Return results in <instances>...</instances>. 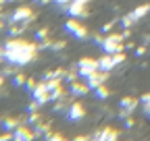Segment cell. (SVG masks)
<instances>
[{
    "instance_id": "cell-4",
    "label": "cell",
    "mask_w": 150,
    "mask_h": 141,
    "mask_svg": "<svg viewBox=\"0 0 150 141\" xmlns=\"http://www.w3.org/2000/svg\"><path fill=\"white\" fill-rule=\"evenodd\" d=\"M48 141H65V139H63V137H59V135H54V137H50Z\"/></svg>"
},
{
    "instance_id": "cell-5",
    "label": "cell",
    "mask_w": 150,
    "mask_h": 141,
    "mask_svg": "<svg viewBox=\"0 0 150 141\" xmlns=\"http://www.w3.org/2000/svg\"><path fill=\"white\" fill-rule=\"evenodd\" d=\"M146 114H148V116H150V106H148V108H146Z\"/></svg>"
},
{
    "instance_id": "cell-2",
    "label": "cell",
    "mask_w": 150,
    "mask_h": 141,
    "mask_svg": "<svg viewBox=\"0 0 150 141\" xmlns=\"http://www.w3.org/2000/svg\"><path fill=\"white\" fill-rule=\"evenodd\" d=\"M83 116V110H81V106H71V110H69V118L71 120H77V118H81Z\"/></svg>"
},
{
    "instance_id": "cell-3",
    "label": "cell",
    "mask_w": 150,
    "mask_h": 141,
    "mask_svg": "<svg viewBox=\"0 0 150 141\" xmlns=\"http://www.w3.org/2000/svg\"><path fill=\"white\" fill-rule=\"evenodd\" d=\"M123 106H125L127 110H131V108L136 106V102H134V100H123Z\"/></svg>"
},
{
    "instance_id": "cell-1",
    "label": "cell",
    "mask_w": 150,
    "mask_h": 141,
    "mask_svg": "<svg viewBox=\"0 0 150 141\" xmlns=\"http://www.w3.org/2000/svg\"><path fill=\"white\" fill-rule=\"evenodd\" d=\"M13 141H31V133L25 129H15L13 133Z\"/></svg>"
}]
</instances>
